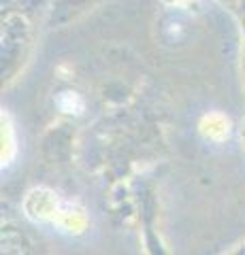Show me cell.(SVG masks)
I'll list each match as a JSON object with an SVG mask.
<instances>
[{
    "label": "cell",
    "instance_id": "6da1fadb",
    "mask_svg": "<svg viewBox=\"0 0 245 255\" xmlns=\"http://www.w3.org/2000/svg\"><path fill=\"white\" fill-rule=\"evenodd\" d=\"M241 255H245V253H241Z\"/></svg>",
    "mask_w": 245,
    "mask_h": 255
}]
</instances>
